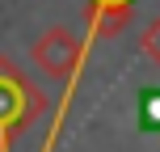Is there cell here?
<instances>
[{
	"label": "cell",
	"mask_w": 160,
	"mask_h": 152,
	"mask_svg": "<svg viewBox=\"0 0 160 152\" xmlns=\"http://www.w3.org/2000/svg\"><path fill=\"white\" fill-rule=\"evenodd\" d=\"M42 110H47V97L21 76V68L8 55H0V152H8V139L21 135Z\"/></svg>",
	"instance_id": "1"
},
{
	"label": "cell",
	"mask_w": 160,
	"mask_h": 152,
	"mask_svg": "<svg viewBox=\"0 0 160 152\" xmlns=\"http://www.w3.org/2000/svg\"><path fill=\"white\" fill-rule=\"evenodd\" d=\"M84 51H88L84 38L72 25H47L34 38V47H30V64L42 76H51V80H68V89H72V76L84 64Z\"/></svg>",
	"instance_id": "2"
},
{
	"label": "cell",
	"mask_w": 160,
	"mask_h": 152,
	"mask_svg": "<svg viewBox=\"0 0 160 152\" xmlns=\"http://www.w3.org/2000/svg\"><path fill=\"white\" fill-rule=\"evenodd\" d=\"M131 13H135V0H88V25H93V34H118Z\"/></svg>",
	"instance_id": "3"
},
{
	"label": "cell",
	"mask_w": 160,
	"mask_h": 152,
	"mask_svg": "<svg viewBox=\"0 0 160 152\" xmlns=\"http://www.w3.org/2000/svg\"><path fill=\"white\" fill-rule=\"evenodd\" d=\"M139 131L160 135V89H143L139 93Z\"/></svg>",
	"instance_id": "4"
}]
</instances>
